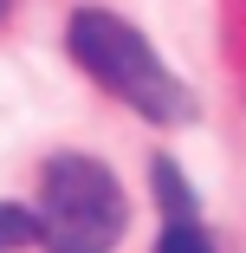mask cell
<instances>
[{
  "mask_svg": "<svg viewBox=\"0 0 246 253\" xmlns=\"http://www.w3.org/2000/svg\"><path fill=\"white\" fill-rule=\"evenodd\" d=\"M65 45H71V59L104 84L110 97H123L136 117H149V124H188V117H194L188 84L156 59V45L142 39L123 13H110V7H78Z\"/></svg>",
  "mask_w": 246,
  "mask_h": 253,
  "instance_id": "cell-1",
  "label": "cell"
},
{
  "mask_svg": "<svg viewBox=\"0 0 246 253\" xmlns=\"http://www.w3.org/2000/svg\"><path fill=\"white\" fill-rule=\"evenodd\" d=\"M39 188H45V214H39L45 253H117L130 208L117 175L97 156H52Z\"/></svg>",
  "mask_w": 246,
  "mask_h": 253,
  "instance_id": "cell-2",
  "label": "cell"
},
{
  "mask_svg": "<svg viewBox=\"0 0 246 253\" xmlns=\"http://www.w3.org/2000/svg\"><path fill=\"white\" fill-rule=\"evenodd\" d=\"M149 182H156V201H162L169 214H194V188H188V175H181L169 156L149 163Z\"/></svg>",
  "mask_w": 246,
  "mask_h": 253,
  "instance_id": "cell-3",
  "label": "cell"
},
{
  "mask_svg": "<svg viewBox=\"0 0 246 253\" xmlns=\"http://www.w3.org/2000/svg\"><path fill=\"white\" fill-rule=\"evenodd\" d=\"M156 253H214V234L194 221V214H169V221H162Z\"/></svg>",
  "mask_w": 246,
  "mask_h": 253,
  "instance_id": "cell-4",
  "label": "cell"
},
{
  "mask_svg": "<svg viewBox=\"0 0 246 253\" xmlns=\"http://www.w3.org/2000/svg\"><path fill=\"white\" fill-rule=\"evenodd\" d=\"M39 240V214L13 208V201H0V253H26Z\"/></svg>",
  "mask_w": 246,
  "mask_h": 253,
  "instance_id": "cell-5",
  "label": "cell"
},
{
  "mask_svg": "<svg viewBox=\"0 0 246 253\" xmlns=\"http://www.w3.org/2000/svg\"><path fill=\"white\" fill-rule=\"evenodd\" d=\"M7 7H13V0H0V13H7Z\"/></svg>",
  "mask_w": 246,
  "mask_h": 253,
  "instance_id": "cell-6",
  "label": "cell"
}]
</instances>
